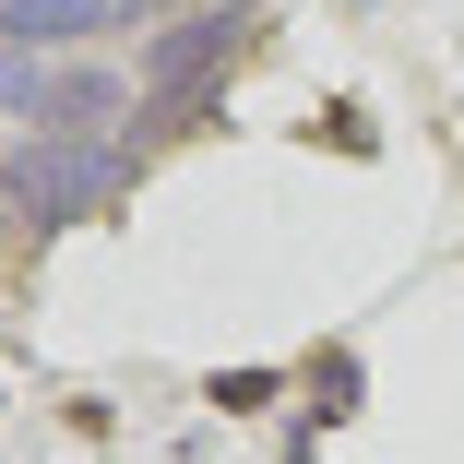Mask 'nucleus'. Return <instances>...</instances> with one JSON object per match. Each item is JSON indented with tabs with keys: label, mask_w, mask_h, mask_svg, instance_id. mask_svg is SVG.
Here are the masks:
<instances>
[{
	"label": "nucleus",
	"mask_w": 464,
	"mask_h": 464,
	"mask_svg": "<svg viewBox=\"0 0 464 464\" xmlns=\"http://www.w3.org/2000/svg\"><path fill=\"white\" fill-rule=\"evenodd\" d=\"M131 155L120 143H60V131H24V155L0 167V227H83L120 203Z\"/></svg>",
	"instance_id": "1"
},
{
	"label": "nucleus",
	"mask_w": 464,
	"mask_h": 464,
	"mask_svg": "<svg viewBox=\"0 0 464 464\" xmlns=\"http://www.w3.org/2000/svg\"><path fill=\"white\" fill-rule=\"evenodd\" d=\"M238 36H250L238 0H203V13H179V24H155V36H143L131 83H143V96H203V83L238 60Z\"/></svg>",
	"instance_id": "2"
},
{
	"label": "nucleus",
	"mask_w": 464,
	"mask_h": 464,
	"mask_svg": "<svg viewBox=\"0 0 464 464\" xmlns=\"http://www.w3.org/2000/svg\"><path fill=\"white\" fill-rule=\"evenodd\" d=\"M131 108V83L120 72H48V108H36V131H60V143H96V120H120Z\"/></svg>",
	"instance_id": "3"
},
{
	"label": "nucleus",
	"mask_w": 464,
	"mask_h": 464,
	"mask_svg": "<svg viewBox=\"0 0 464 464\" xmlns=\"http://www.w3.org/2000/svg\"><path fill=\"white\" fill-rule=\"evenodd\" d=\"M108 24V0H0V48H83V36H96Z\"/></svg>",
	"instance_id": "4"
},
{
	"label": "nucleus",
	"mask_w": 464,
	"mask_h": 464,
	"mask_svg": "<svg viewBox=\"0 0 464 464\" xmlns=\"http://www.w3.org/2000/svg\"><path fill=\"white\" fill-rule=\"evenodd\" d=\"M36 108H48V60H36V48H0V120L36 131Z\"/></svg>",
	"instance_id": "5"
},
{
	"label": "nucleus",
	"mask_w": 464,
	"mask_h": 464,
	"mask_svg": "<svg viewBox=\"0 0 464 464\" xmlns=\"http://www.w3.org/2000/svg\"><path fill=\"white\" fill-rule=\"evenodd\" d=\"M310 393H322V417H345V405H357V357H322V369H310Z\"/></svg>",
	"instance_id": "6"
},
{
	"label": "nucleus",
	"mask_w": 464,
	"mask_h": 464,
	"mask_svg": "<svg viewBox=\"0 0 464 464\" xmlns=\"http://www.w3.org/2000/svg\"><path fill=\"white\" fill-rule=\"evenodd\" d=\"M131 13H167V0H131ZM179 13H203V0H179Z\"/></svg>",
	"instance_id": "7"
}]
</instances>
